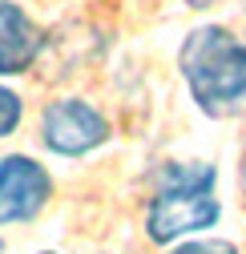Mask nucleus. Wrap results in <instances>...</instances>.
Here are the masks:
<instances>
[{"instance_id": "f257e3e1", "label": "nucleus", "mask_w": 246, "mask_h": 254, "mask_svg": "<svg viewBox=\"0 0 246 254\" xmlns=\"http://www.w3.org/2000/svg\"><path fill=\"white\" fill-rule=\"evenodd\" d=\"M178 69L190 101L206 117H234L246 109V41L230 28L202 24L186 33L178 49Z\"/></svg>"}, {"instance_id": "f03ea898", "label": "nucleus", "mask_w": 246, "mask_h": 254, "mask_svg": "<svg viewBox=\"0 0 246 254\" xmlns=\"http://www.w3.org/2000/svg\"><path fill=\"white\" fill-rule=\"evenodd\" d=\"M214 166L206 162H170L162 170V186L145 210V238L158 246L186 242L190 234H202L218 226L222 202L214 198Z\"/></svg>"}, {"instance_id": "7ed1b4c3", "label": "nucleus", "mask_w": 246, "mask_h": 254, "mask_svg": "<svg viewBox=\"0 0 246 254\" xmlns=\"http://www.w3.org/2000/svg\"><path fill=\"white\" fill-rule=\"evenodd\" d=\"M109 121L97 105H89L81 97H61L49 101L41 113V141L57 157H85L109 141Z\"/></svg>"}, {"instance_id": "20e7f679", "label": "nucleus", "mask_w": 246, "mask_h": 254, "mask_svg": "<svg viewBox=\"0 0 246 254\" xmlns=\"http://www.w3.org/2000/svg\"><path fill=\"white\" fill-rule=\"evenodd\" d=\"M53 198V178L37 157L12 153L0 162V226L33 222Z\"/></svg>"}, {"instance_id": "39448f33", "label": "nucleus", "mask_w": 246, "mask_h": 254, "mask_svg": "<svg viewBox=\"0 0 246 254\" xmlns=\"http://www.w3.org/2000/svg\"><path fill=\"white\" fill-rule=\"evenodd\" d=\"M41 45H45V33L37 28V20L12 0H0V77L28 73Z\"/></svg>"}, {"instance_id": "423d86ee", "label": "nucleus", "mask_w": 246, "mask_h": 254, "mask_svg": "<svg viewBox=\"0 0 246 254\" xmlns=\"http://www.w3.org/2000/svg\"><path fill=\"white\" fill-rule=\"evenodd\" d=\"M20 113H24L20 97H16V93H12L8 85H0V137L16 133V125H20Z\"/></svg>"}, {"instance_id": "0eeeda50", "label": "nucleus", "mask_w": 246, "mask_h": 254, "mask_svg": "<svg viewBox=\"0 0 246 254\" xmlns=\"http://www.w3.org/2000/svg\"><path fill=\"white\" fill-rule=\"evenodd\" d=\"M170 254H238L230 242H222V238H194V242H182V246H174Z\"/></svg>"}, {"instance_id": "6e6552de", "label": "nucleus", "mask_w": 246, "mask_h": 254, "mask_svg": "<svg viewBox=\"0 0 246 254\" xmlns=\"http://www.w3.org/2000/svg\"><path fill=\"white\" fill-rule=\"evenodd\" d=\"M182 4H186V8H210L214 0H182Z\"/></svg>"}, {"instance_id": "1a4fd4ad", "label": "nucleus", "mask_w": 246, "mask_h": 254, "mask_svg": "<svg viewBox=\"0 0 246 254\" xmlns=\"http://www.w3.org/2000/svg\"><path fill=\"white\" fill-rule=\"evenodd\" d=\"M242 190H246V157H242Z\"/></svg>"}, {"instance_id": "9d476101", "label": "nucleus", "mask_w": 246, "mask_h": 254, "mask_svg": "<svg viewBox=\"0 0 246 254\" xmlns=\"http://www.w3.org/2000/svg\"><path fill=\"white\" fill-rule=\"evenodd\" d=\"M45 254H53V250H45Z\"/></svg>"}]
</instances>
